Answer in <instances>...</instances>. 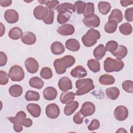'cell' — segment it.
Returning <instances> with one entry per match:
<instances>
[{"label": "cell", "mask_w": 133, "mask_h": 133, "mask_svg": "<svg viewBox=\"0 0 133 133\" xmlns=\"http://www.w3.org/2000/svg\"><path fill=\"white\" fill-rule=\"evenodd\" d=\"M26 114L23 111H19L15 117H9L7 118L14 124V129L16 132H21L23 127H30L32 125V121L29 118H26Z\"/></svg>", "instance_id": "1"}, {"label": "cell", "mask_w": 133, "mask_h": 133, "mask_svg": "<svg viewBox=\"0 0 133 133\" xmlns=\"http://www.w3.org/2000/svg\"><path fill=\"white\" fill-rule=\"evenodd\" d=\"M75 62L74 57L71 55H66L61 58L56 59L54 62L56 73L58 74H63L67 68L72 66Z\"/></svg>", "instance_id": "2"}, {"label": "cell", "mask_w": 133, "mask_h": 133, "mask_svg": "<svg viewBox=\"0 0 133 133\" xmlns=\"http://www.w3.org/2000/svg\"><path fill=\"white\" fill-rule=\"evenodd\" d=\"M94 82L91 78L79 79L76 81L75 86L77 90L75 95L81 96L85 95L95 88Z\"/></svg>", "instance_id": "3"}, {"label": "cell", "mask_w": 133, "mask_h": 133, "mask_svg": "<svg viewBox=\"0 0 133 133\" xmlns=\"http://www.w3.org/2000/svg\"><path fill=\"white\" fill-rule=\"evenodd\" d=\"M103 67L105 71L108 73L119 72L123 69L124 63L121 59L108 57L104 61Z\"/></svg>", "instance_id": "4"}, {"label": "cell", "mask_w": 133, "mask_h": 133, "mask_svg": "<svg viewBox=\"0 0 133 133\" xmlns=\"http://www.w3.org/2000/svg\"><path fill=\"white\" fill-rule=\"evenodd\" d=\"M100 33L99 31L91 28L82 37V41L85 46L89 47L96 44L97 40L100 38Z\"/></svg>", "instance_id": "5"}, {"label": "cell", "mask_w": 133, "mask_h": 133, "mask_svg": "<svg viewBox=\"0 0 133 133\" xmlns=\"http://www.w3.org/2000/svg\"><path fill=\"white\" fill-rule=\"evenodd\" d=\"M9 76L12 81L20 82L24 77V72L21 66L19 65H14L9 69Z\"/></svg>", "instance_id": "6"}, {"label": "cell", "mask_w": 133, "mask_h": 133, "mask_svg": "<svg viewBox=\"0 0 133 133\" xmlns=\"http://www.w3.org/2000/svg\"><path fill=\"white\" fill-rule=\"evenodd\" d=\"M114 116L115 118L118 121L125 120L128 116V110L124 105H118L114 110Z\"/></svg>", "instance_id": "7"}, {"label": "cell", "mask_w": 133, "mask_h": 133, "mask_svg": "<svg viewBox=\"0 0 133 133\" xmlns=\"http://www.w3.org/2000/svg\"><path fill=\"white\" fill-rule=\"evenodd\" d=\"M45 112L48 117L51 119H55L60 115V109L56 103H50L46 107Z\"/></svg>", "instance_id": "8"}, {"label": "cell", "mask_w": 133, "mask_h": 133, "mask_svg": "<svg viewBox=\"0 0 133 133\" xmlns=\"http://www.w3.org/2000/svg\"><path fill=\"white\" fill-rule=\"evenodd\" d=\"M83 22L87 27L97 28L100 25V20L97 15L94 14L85 17L83 19Z\"/></svg>", "instance_id": "9"}, {"label": "cell", "mask_w": 133, "mask_h": 133, "mask_svg": "<svg viewBox=\"0 0 133 133\" xmlns=\"http://www.w3.org/2000/svg\"><path fill=\"white\" fill-rule=\"evenodd\" d=\"M24 65L26 70L30 73H35L39 69L38 63L37 60L33 58L30 57L27 58L24 62Z\"/></svg>", "instance_id": "10"}, {"label": "cell", "mask_w": 133, "mask_h": 133, "mask_svg": "<svg viewBox=\"0 0 133 133\" xmlns=\"http://www.w3.org/2000/svg\"><path fill=\"white\" fill-rule=\"evenodd\" d=\"M95 110V105L92 102L86 101L82 104L79 111L84 117H86L94 114Z\"/></svg>", "instance_id": "11"}, {"label": "cell", "mask_w": 133, "mask_h": 133, "mask_svg": "<svg viewBox=\"0 0 133 133\" xmlns=\"http://www.w3.org/2000/svg\"><path fill=\"white\" fill-rule=\"evenodd\" d=\"M4 18L8 23L13 24L18 21L19 14L15 9H7L4 13Z\"/></svg>", "instance_id": "12"}, {"label": "cell", "mask_w": 133, "mask_h": 133, "mask_svg": "<svg viewBox=\"0 0 133 133\" xmlns=\"http://www.w3.org/2000/svg\"><path fill=\"white\" fill-rule=\"evenodd\" d=\"M48 9L42 5L36 6L33 10V14L35 18L38 20H44L48 14Z\"/></svg>", "instance_id": "13"}, {"label": "cell", "mask_w": 133, "mask_h": 133, "mask_svg": "<svg viewBox=\"0 0 133 133\" xmlns=\"http://www.w3.org/2000/svg\"><path fill=\"white\" fill-rule=\"evenodd\" d=\"M59 89L62 91H66L72 89V83L71 80L66 76L61 77L58 83Z\"/></svg>", "instance_id": "14"}, {"label": "cell", "mask_w": 133, "mask_h": 133, "mask_svg": "<svg viewBox=\"0 0 133 133\" xmlns=\"http://www.w3.org/2000/svg\"><path fill=\"white\" fill-rule=\"evenodd\" d=\"M57 32L63 36L72 35L74 31V27L71 24H64L60 26L57 30Z\"/></svg>", "instance_id": "15"}, {"label": "cell", "mask_w": 133, "mask_h": 133, "mask_svg": "<svg viewBox=\"0 0 133 133\" xmlns=\"http://www.w3.org/2000/svg\"><path fill=\"white\" fill-rule=\"evenodd\" d=\"M72 76L75 78H83L86 76L87 74V71L82 65H77L73 69H72L70 72Z\"/></svg>", "instance_id": "16"}, {"label": "cell", "mask_w": 133, "mask_h": 133, "mask_svg": "<svg viewBox=\"0 0 133 133\" xmlns=\"http://www.w3.org/2000/svg\"><path fill=\"white\" fill-rule=\"evenodd\" d=\"M21 41L24 44L31 45L35 43L36 37L33 32L27 31L23 34V36L21 37Z\"/></svg>", "instance_id": "17"}, {"label": "cell", "mask_w": 133, "mask_h": 133, "mask_svg": "<svg viewBox=\"0 0 133 133\" xmlns=\"http://www.w3.org/2000/svg\"><path fill=\"white\" fill-rule=\"evenodd\" d=\"M26 109L29 113L34 117H38L41 115V107L36 103H29L26 106Z\"/></svg>", "instance_id": "18"}, {"label": "cell", "mask_w": 133, "mask_h": 133, "mask_svg": "<svg viewBox=\"0 0 133 133\" xmlns=\"http://www.w3.org/2000/svg\"><path fill=\"white\" fill-rule=\"evenodd\" d=\"M57 96V90L52 87H47L43 91V96L47 100H52L56 99Z\"/></svg>", "instance_id": "19"}, {"label": "cell", "mask_w": 133, "mask_h": 133, "mask_svg": "<svg viewBox=\"0 0 133 133\" xmlns=\"http://www.w3.org/2000/svg\"><path fill=\"white\" fill-rule=\"evenodd\" d=\"M78 102L76 101H72L67 103L64 108V113L65 115L70 116L72 115L78 108Z\"/></svg>", "instance_id": "20"}, {"label": "cell", "mask_w": 133, "mask_h": 133, "mask_svg": "<svg viewBox=\"0 0 133 133\" xmlns=\"http://www.w3.org/2000/svg\"><path fill=\"white\" fill-rule=\"evenodd\" d=\"M66 48L72 51H77L80 49L79 42L74 38H71L67 40L65 43Z\"/></svg>", "instance_id": "21"}, {"label": "cell", "mask_w": 133, "mask_h": 133, "mask_svg": "<svg viewBox=\"0 0 133 133\" xmlns=\"http://www.w3.org/2000/svg\"><path fill=\"white\" fill-rule=\"evenodd\" d=\"M50 49L52 54L55 55L62 54L65 51V48L63 45L60 42H54L51 45Z\"/></svg>", "instance_id": "22"}, {"label": "cell", "mask_w": 133, "mask_h": 133, "mask_svg": "<svg viewBox=\"0 0 133 133\" xmlns=\"http://www.w3.org/2000/svg\"><path fill=\"white\" fill-rule=\"evenodd\" d=\"M72 12L70 10H65L59 12L57 16V22L61 24L66 23L71 18Z\"/></svg>", "instance_id": "23"}, {"label": "cell", "mask_w": 133, "mask_h": 133, "mask_svg": "<svg viewBox=\"0 0 133 133\" xmlns=\"http://www.w3.org/2000/svg\"><path fill=\"white\" fill-rule=\"evenodd\" d=\"M75 94L71 91H63L61 93L60 97V102L63 104H67L75 99Z\"/></svg>", "instance_id": "24"}, {"label": "cell", "mask_w": 133, "mask_h": 133, "mask_svg": "<svg viewBox=\"0 0 133 133\" xmlns=\"http://www.w3.org/2000/svg\"><path fill=\"white\" fill-rule=\"evenodd\" d=\"M106 51L104 46L103 44H99L93 51L94 56L97 60H101L105 56Z\"/></svg>", "instance_id": "25"}, {"label": "cell", "mask_w": 133, "mask_h": 133, "mask_svg": "<svg viewBox=\"0 0 133 133\" xmlns=\"http://www.w3.org/2000/svg\"><path fill=\"white\" fill-rule=\"evenodd\" d=\"M8 36L11 39L17 40L22 37L23 32L20 28L15 26L9 30Z\"/></svg>", "instance_id": "26"}, {"label": "cell", "mask_w": 133, "mask_h": 133, "mask_svg": "<svg viewBox=\"0 0 133 133\" xmlns=\"http://www.w3.org/2000/svg\"><path fill=\"white\" fill-rule=\"evenodd\" d=\"M127 49L123 45H118L117 49L113 52H112V54L117 59H122L125 58L127 54Z\"/></svg>", "instance_id": "27"}, {"label": "cell", "mask_w": 133, "mask_h": 133, "mask_svg": "<svg viewBox=\"0 0 133 133\" xmlns=\"http://www.w3.org/2000/svg\"><path fill=\"white\" fill-rule=\"evenodd\" d=\"M119 92V90L116 87H109L105 90V94L107 97L112 100H115L118 97Z\"/></svg>", "instance_id": "28"}, {"label": "cell", "mask_w": 133, "mask_h": 133, "mask_svg": "<svg viewBox=\"0 0 133 133\" xmlns=\"http://www.w3.org/2000/svg\"><path fill=\"white\" fill-rule=\"evenodd\" d=\"M123 14L122 12L118 9H114L112 10L110 15L109 16V20H114L119 23L123 20Z\"/></svg>", "instance_id": "29"}, {"label": "cell", "mask_w": 133, "mask_h": 133, "mask_svg": "<svg viewBox=\"0 0 133 133\" xmlns=\"http://www.w3.org/2000/svg\"><path fill=\"white\" fill-rule=\"evenodd\" d=\"M99 82L102 85H110L114 83L115 78L112 75L105 74L99 77Z\"/></svg>", "instance_id": "30"}, {"label": "cell", "mask_w": 133, "mask_h": 133, "mask_svg": "<svg viewBox=\"0 0 133 133\" xmlns=\"http://www.w3.org/2000/svg\"><path fill=\"white\" fill-rule=\"evenodd\" d=\"M29 83L31 87L37 89H41L44 85L43 81L41 78L37 76L32 77L30 79Z\"/></svg>", "instance_id": "31"}, {"label": "cell", "mask_w": 133, "mask_h": 133, "mask_svg": "<svg viewBox=\"0 0 133 133\" xmlns=\"http://www.w3.org/2000/svg\"><path fill=\"white\" fill-rule=\"evenodd\" d=\"M98 8L99 11L101 14L105 15L110 11L111 8V6L110 3L108 2L101 1L98 3Z\"/></svg>", "instance_id": "32"}, {"label": "cell", "mask_w": 133, "mask_h": 133, "mask_svg": "<svg viewBox=\"0 0 133 133\" xmlns=\"http://www.w3.org/2000/svg\"><path fill=\"white\" fill-rule=\"evenodd\" d=\"M87 64L88 68L94 73L98 72L100 70V64L96 59H91L88 60Z\"/></svg>", "instance_id": "33"}, {"label": "cell", "mask_w": 133, "mask_h": 133, "mask_svg": "<svg viewBox=\"0 0 133 133\" xmlns=\"http://www.w3.org/2000/svg\"><path fill=\"white\" fill-rule=\"evenodd\" d=\"M22 92L23 89L19 85H13L9 89L10 95L14 97H19L22 95Z\"/></svg>", "instance_id": "34"}, {"label": "cell", "mask_w": 133, "mask_h": 133, "mask_svg": "<svg viewBox=\"0 0 133 133\" xmlns=\"http://www.w3.org/2000/svg\"><path fill=\"white\" fill-rule=\"evenodd\" d=\"M117 28V23L112 20H109L104 26V30L108 33H113Z\"/></svg>", "instance_id": "35"}, {"label": "cell", "mask_w": 133, "mask_h": 133, "mask_svg": "<svg viewBox=\"0 0 133 133\" xmlns=\"http://www.w3.org/2000/svg\"><path fill=\"white\" fill-rule=\"evenodd\" d=\"M56 10L58 12L65 10H70L72 12H75L76 9L73 4L69 3H64L59 5Z\"/></svg>", "instance_id": "36"}, {"label": "cell", "mask_w": 133, "mask_h": 133, "mask_svg": "<svg viewBox=\"0 0 133 133\" xmlns=\"http://www.w3.org/2000/svg\"><path fill=\"white\" fill-rule=\"evenodd\" d=\"M119 30L121 33L125 35H130L132 33V28L131 25L128 23H124L119 26Z\"/></svg>", "instance_id": "37"}, {"label": "cell", "mask_w": 133, "mask_h": 133, "mask_svg": "<svg viewBox=\"0 0 133 133\" xmlns=\"http://www.w3.org/2000/svg\"><path fill=\"white\" fill-rule=\"evenodd\" d=\"M24 97L26 101H38L40 98L39 94L33 90H28Z\"/></svg>", "instance_id": "38"}, {"label": "cell", "mask_w": 133, "mask_h": 133, "mask_svg": "<svg viewBox=\"0 0 133 133\" xmlns=\"http://www.w3.org/2000/svg\"><path fill=\"white\" fill-rule=\"evenodd\" d=\"M40 76L42 78L45 79L51 78L52 76V72L51 69L48 67L43 68L40 72Z\"/></svg>", "instance_id": "39"}, {"label": "cell", "mask_w": 133, "mask_h": 133, "mask_svg": "<svg viewBox=\"0 0 133 133\" xmlns=\"http://www.w3.org/2000/svg\"><path fill=\"white\" fill-rule=\"evenodd\" d=\"M95 7L94 4L93 3L88 2L86 4L85 10L84 13V16L85 17L88 16L95 14Z\"/></svg>", "instance_id": "40"}, {"label": "cell", "mask_w": 133, "mask_h": 133, "mask_svg": "<svg viewBox=\"0 0 133 133\" xmlns=\"http://www.w3.org/2000/svg\"><path fill=\"white\" fill-rule=\"evenodd\" d=\"M74 6L76 9V12L78 14H83L85 10L86 3L82 1H77L74 3Z\"/></svg>", "instance_id": "41"}, {"label": "cell", "mask_w": 133, "mask_h": 133, "mask_svg": "<svg viewBox=\"0 0 133 133\" xmlns=\"http://www.w3.org/2000/svg\"><path fill=\"white\" fill-rule=\"evenodd\" d=\"M122 87L124 90L127 92H133V82L131 80H126L122 83Z\"/></svg>", "instance_id": "42"}, {"label": "cell", "mask_w": 133, "mask_h": 133, "mask_svg": "<svg viewBox=\"0 0 133 133\" xmlns=\"http://www.w3.org/2000/svg\"><path fill=\"white\" fill-rule=\"evenodd\" d=\"M118 45L117 43L115 41H110L107 43L105 45V49L109 52H113L116 50Z\"/></svg>", "instance_id": "43"}, {"label": "cell", "mask_w": 133, "mask_h": 133, "mask_svg": "<svg viewBox=\"0 0 133 133\" xmlns=\"http://www.w3.org/2000/svg\"><path fill=\"white\" fill-rule=\"evenodd\" d=\"M9 74L2 70L0 71V84L2 85L7 84L9 81Z\"/></svg>", "instance_id": "44"}, {"label": "cell", "mask_w": 133, "mask_h": 133, "mask_svg": "<svg viewBox=\"0 0 133 133\" xmlns=\"http://www.w3.org/2000/svg\"><path fill=\"white\" fill-rule=\"evenodd\" d=\"M59 4V2L58 1L54 0V1H48L47 3L46 4V8L49 9V10H52L54 9H57V7Z\"/></svg>", "instance_id": "45"}, {"label": "cell", "mask_w": 133, "mask_h": 133, "mask_svg": "<svg viewBox=\"0 0 133 133\" xmlns=\"http://www.w3.org/2000/svg\"><path fill=\"white\" fill-rule=\"evenodd\" d=\"M54 11L49 10L47 16L43 20V22L47 24H51L54 22Z\"/></svg>", "instance_id": "46"}, {"label": "cell", "mask_w": 133, "mask_h": 133, "mask_svg": "<svg viewBox=\"0 0 133 133\" xmlns=\"http://www.w3.org/2000/svg\"><path fill=\"white\" fill-rule=\"evenodd\" d=\"M100 124L97 119H94L91 121L90 124L88 126V129L90 131H94L98 129L100 127Z\"/></svg>", "instance_id": "47"}, {"label": "cell", "mask_w": 133, "mask_h": 133, "mask_svg": "<svg viewBox=\"0 0 133 133\" xmlns=\"http://www.w3.org/2000/svg\"><path fill=\"white\" fill-rule=\"evenodd\" d=\"M84 117V116L82 114L80 111H78L74 115L73 117V120L75 124H81L83 123Z\"/></svg>", "instance_id": "48"}, {"label": "cell", "mask_w": 133, "mask_h": 133, "mask_svg": "<svg viewBox=\"0 0 133 133\" xmlns=\"http://www.w3.org/2000/svg\"><path fill=\"white\" fill-rule=\"evenodd\" d=\"M133 8L130 7L125 10L124 17L125 19L128 22H132L133 20Z\"/></svg>", "instance_id": "49"}, {"label": "cell", "mask_w": 133, "mask_h": 133, "mask_svg": "<svg viewBox=\"0 0 133 133\" xmlns=\"http://www.w3.org/2000/svg\"><path fill=\"white\" fill-rule=\"evenodd\" d=\"M7 61V57L3 51L0 52V66H3L6 64Z\"/></svg>", "instance_id": "50"}, {"label": "cell", "mask_w": 133, "mask_h": 133, "mask_svg": "<svg viewBox=\"0 0 133 133\" xmlns=\"http://www.w3.org/2000/svg\"><path fill=\"white\" fill-rule=\"evenodd\" d=\"M12 1L11 0H1L0 5L2 7H8L11 5Z\"/></svg>", "instance_id": "51"}, {"label": "cell", "mask_w": 133, "mask_h": 133, "mask_svg": "<svg viewBox=\"0 0 133 133\" xmlns=\"http://www.w3.org/2000/svg\"><path fill=\"white\" fill-rule=\"evenodd\" d=\"M121 5L123 7H127L128 5H131L133 3L132 1H120Z\"/></svg>", "instance_id": "52"}, {"label": "cell", "mask_w": 133, "mask_h": 133, "mask_svg": "<svg viewBox=\"0 0 133 133\" xmlns=\"http://www.w3.org/2000/svg\"><path fill=\"white\" fill-rule=\"evenodd\" d=\"M0 26H1V34H0V36L2 37L5 33V28L4 26V25L2 23H0Z\"/></svg>", "instance_id": "53"}, {"label": "cell", "mask_w": 133, "mask_h": 133, "mask_svg": "<svg viewBox=\"0 0 133 133\" xmlns=\"http://www.w3.org/2000/svg\"><path fill=\"white\" fill-rule=\"evenodd\" d=\"M127 132V131L123 128H120L116 131V132Z\"/></svg>", "instance_id": "54"}, {"label": "cell", "mask_w": 133, "mask_h": 133, "mask_svg": "<svg viewBox=\"0 0 133 133\" xmlns=\"http://www.w3.org/2000/svg\"><path fill=\"white\" fill-rule=\"evenodd\" d=\"M48 1H38V2L41 4H45L47 3Z\"/></svg>", "instance_id": "55"}]
</instances>
